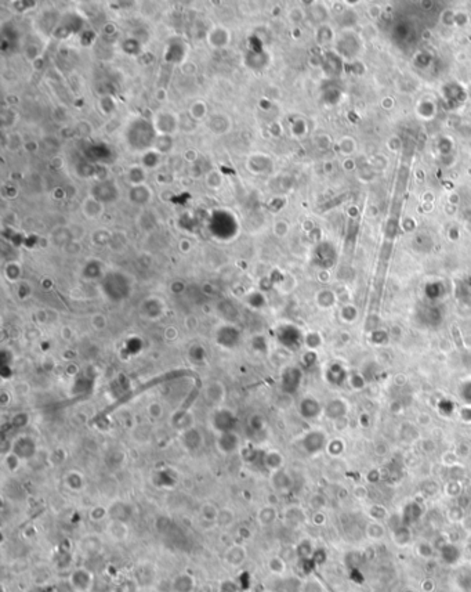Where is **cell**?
<instances>
[{
    "instance_id": "obj_22",
    "label": "cell",
    "mask_w": 471,
    "mask_h": 592,
    "mask_svg": "<svg viewBox=\"0 0 471 592\" xmlns=\"http://www.w3.org/2000/svg\"><path fill=\"white\" fill-rule=\"evenodd\" d=\"M239 588L240 589H249L252 585V578L249 573H242L240 574V580H239Z\"/></svg>"
},
{
    "instance_id": "obj_8",
    "label": "cell",
    "mask_w": 471,
    "mask_h": 592,
    "mask_svg": "<svg viewBox=\"0 0 471 592\" xmlns=\"http://www.w3.org/2000/svg\"><path fill=\"white\" fill-rule=\"evenodd\" d=\"M324 444H325V437L318 433V432L310 434L308 437L306 439V441H304V446H306L308 452L320 451V448L324 447Z\"/></svg>"
},
{
    "instance_id": "obj_15",
    "label": "cell",
    "mask_w": 471,
    "mask_h": 592,
    "mask_svg": "<svg viewBox=\"0 0 471 592\" xmlns=\"http://www.w3.org/2000/svg\"><path fill=\"white\" fill-rule=\"evenodd\" d=\"M56 566L58 567L60 570H65L70 567V564L72 563V556H70L68 552H61V553H58L57 556H56Z\"/></svg>"
},
{
    "instance_id": "obj_16",
    "label": "cell",
    "mask_w": 471,
    "mask_h": 592,
    "mask_svg": "<svg viewBox=\"0 0 471 592\" xmlns=\"http://www.w3.org/2000/svg\"><path fill=\"white\" fill-rule=\"evenodd\" d=\"M458 584L464 589H471V569H463L458 574Z\"/></svg>"
},
{
    "instance_id": "obj_10",
    "label": "cell",
    "mask_w": 471,
    "mask_h": 592,
    "mask_svg": "<svg viewBox=\"0 0 471 592\" xmlns=\"http://www.w3.org/2000/svg\"><path fill=\"white\" fill-rule=\"evenodd\" d=\"M314 551L315 549L312 548V544L310 542L308 539H302V542H298V545L296 546V556L298 557L300 560L311 559Z\"/></svg>"
},
{
    "instance_id": "obj_14",
    "label": "cell",
    "mask_w": 471,
    "mask_h": 592,
    "mask_svg": "<svg viewBox=\"0 0 471 592\" xmlns=\"http://www.w3.org/2000/svg\"><path fill=\"white\" fill-rule=\"evenodd\" d=\"M362 559H364V555H361L360 552H350V553H347V555H346V563H347V566H348L350 571L354 569H358L360 564H361Z\"/></svg>"
},
{
    "instance_id": "obj_6",
    "label": "cell",
    "mask_w": 471,
    "mask_h": 592,
    "mask_svg": "<svg viewBox=\"0 0 471 592\" xmlns=\"http://www.w3.org/2000/svg\"><path fill=\"white\" fill-rule=\"evenodd\" d=\"M267 567L270 570V573H272L274 575H284L288 569V563H286L285 557L275 555L268 559Z\"/></svg>"
},
{
    "instance_id": "obj_23",
    "label": "cell",
    "mask_w": 471,
    "mask_h": 592,
    "mask_svg": "<svg viewBox=\"0 0 471 592\" xmlns=\"http://www.w3.org/2000/svg\"><path fill=\"white\" fill-rule=\"evenodd\" d=\"M422 589H423V592H434V589H436V582L431 580V578H427V580H424L422 582Z\"/></svg>"
},
{
    "instance_id": "obj_25",
    "label": "cell",
    "mask_w": 471,
    "mask_h": 592,
    "mask_svg": "<svg viewBox=\"0 0 471 592\" xmlns=\"http://www.w3.org/2000/svg\"><path fill=\"white\" fill-rule=\"evenodd\" d=\"M138 592H142V591H141V589H140V591H138Z\"/></svg>"
},
{
    "instance_id": "obj_7",
    "label": "cell",
    "mask_w": 471,
    "mask_h": 592,
    "mask_svg": "<svg viewBox=\"0 0 471 592\" xmlns=\"http://www.w3.org/2000/svg\"><path fill=\"white\" fill-rule=\"evenodd\" d=\"M440 553H441L442 560L446 563V564H454V563H458V560L460 559L459 548L456 545H454V544H450V542H448L446 545L444 546L441 551H440Z\"/></svg>"
},
{
    "instance_id": "obj_5",
    "label": "cell",
    "mask_w": 471,
    "mask_h": 592,
    "mask_svg": "<svg viewBox=\"0 0 471 592\" xmlns=\"http://www.w3.org/2000/svg\"><path fill=\"white\" fill-rule=\"evenodd\" d=\"M80 551L86 556H96L101 551V541L97 537H93V535L84 537L80 541Z\"/></svg>"
},
{
    "instance_id": "obj_12",
    "label": "cell",
    "mask_w": 471,
    "mask_h": 592,
    "mask_svg": "<svg viewBox=\"0 0 471 592\" xmlns=\"http://www.w3.org/2000/svg\"><path fill=\"white\" fill-rule=\"evenodd\" d=\"M392 533H394V541H396L398 545H406L408 542L410 541V537H412L409 528H408L406 526H404V524H402L401 527L394 530Z\"/></svg>"
},
{
    "instance_id": "obj_17",
    "label": "cell",
    "mask_w": 471,
    "mask_h": 592,
    "mask_svg": "<svg viewBox=\"0 0 471 592\" xmlns=\"http://www.w3.org/2000/svg\"><path fill=\"white\" fill-rule=\"evenodd\" d=\"M434 552H436V548L431 544H428V542H422L418 546V553L422 557H424V559H431L434 556Z\"/></svg>"
},
{
    "instance_id": "obj_24",
    "label": "cell",
    "mask_w": 471,
    "mask_h": 592,
    "mask_svg": "<svg viewBox=\"0 0 471 592\" xmlns=\"http://www.w3.org/2000/svg\"><path fill=\"white\" fill-rule=\"evenodd\" d=\"M402 592H414V591H413V589H409V588H406V589H404Z\"/></svg>"
},
{
    "instance_id": "obj_21",
    "label": "cell",
    "mask_w": 471,
    "mask_h": 592,
    "mask_svg": "<svg viewBox=\"0 0 471 592\" xmlns=\"http://www.w3.org/2000/svg\"><path fill=\"white\" fill-rule=\"evenodd\" d=\"M312 560H314V563L318 566V564H322V563H325V560L328 559V555H326V552L324 551V549H315L314 553H312V557H311Z\"/></svg>"
},
{
    "instance_id": "obj_18",
    "label": "cell",
    "mask_w": 471,
    "mask_h": 592,
    "mask_svg": "<svg viewBox=\"0 0 471 592\" xmlns=\"http://www.w3.org/2000/svg\"><path fill=\"white\" fill-rule=\"evenodd\" d=\"M258 519H260V522L262 524H271L275 520V512H274L272 508H266V509H262L260 512Z\"/></svg>"
},
{
    "instance_id": "obj_19",
    "label": "cell",
    "mask_w": 471,
    "mask_h": 592,
    "mask_svg": "<svg viewBox=\"0 0 471 592\" xmlns=\"http://www.w3.org/2000/svg\"><path fill=\"white\" fill-rule=\"evenodd\" d=\"M368 535L369 537H372V538L374 539H378L382 538L384 535V528L383 526H380V524H370L369 527H368Z\"/></svg>"
},
{
    "instance_id": "obj_1",
    "label": "cell",
    "mask_w": 471,
    "mask_h": 592,
    "mask_svg": "<svg viewBox=\"0 0 471 592\" xmlns=\"http://www.w3.org/2000/svg\"><path fill=\"white\" fill-rule=\"evenodd\" d=\"M68 581L75 592H92L96 585L94 574L92 573V570L86 567H78L74 571H70Z\"/></svg>"
},
{
    "instance_id": "obj_2",
    "label": "cell",
    "mask_w": 471,
    "mask_h": 592,
    "mask_svg": "<svg viewBox=\"0 0 471 592\" xmlns=\"http://www.w3.org/2000/svg\"><path fill=\"white\" fill-rule=\"evenodd\" d=\"M156 577V566L151 562L140 563V564L136 567V570H134L133 578L136 580V582L138 584L140 589H142V588H151V586L155 584Z\"/></svg>"
},
{
    "instance_id": "obj_4",
    "label": "cell",
    "mask_w": 471,
    "mask_h": 592,
    "mask_svg": "<svg viewBox=\"0 0 471 592\" xmlns=\"http://www.w3.org/2000/svg\"><path fill=\"white\" fill-rule=\"evenodd\" d=\"M196 586L195 577L190 573H180L172 581V591L173 592H194Z\"/></svg>"
},
{
    "instance_id": "obj_11",
    "label": "cell",
    "mask_w": 471,
    "mask_h": 592,
    "mask_svg": "<svg viewBox=\"0 0 471 592\" xmlns=\"http://www.w3.org/2000/svg\"><path fill=\"white\" fill-rule=\"evenodd\" d=\"M422 510L418 506V504H409L406 506V509L404 510V516H402V523H405V526L409 523L416 522L419 519Z\"/></svg>"
},
{
    "instance_id": "obj_20",
    "label": "cell",
    "mask_w": 471,
    "mask_h": 592,
    "mask_svg": "<svg viewBox=\"0 0 471 592\" xmlns=\"http://www.w3.org/2000/svg\"><path fill=\"white\" fill-rule=\"evenodd\" d=\"M239 585L234 581H222L220 584V592H239Z\"/></svg>"
},
{
    "instance_id": "obj_3",
    "label": "cell",
    "mask_w": 471,
    "mask_h": 592,
    "mask_svg": "<svg viewBox=\"0 0 471 592\" xmlns=\"http://www.w3.org/2000/svg\"><path fill=\"white\" fill-rule=\"evenodd\" d=\"M248 559V552L246 548L242 545H231L227 548V551L224 552V562L227 563L230 567L238 569L240 566H244V563Z\"/></svg>"
},
{
    "instance_id": "obj_13",
    "label": "cell",
    "mask_w": 471,
    "mask_h": 592,
    "mask_svg": "<svg viewBox=\"0 0 471 592\" xmlns=\"http://www.w3.org/2000/svg\"><path fill=\"white\" fill-rule=\"evenodd\" d=\"M300 592H325V588L316 578H308L300 584Z\"/></svg>"
},
{
    "instance_id": "obj_9",
    "label": "cell",
    "mask_w": 471,
    "mask_h": 592,
    "mask_svg": "<svg viewBox=\"0 0 471 592\" xmlns=\"http://www.w3.org/2000/svg\"><path fill=\"white\" fill-rule=\"evenodd\" d=\"M140 591V586H138V584L136 582V580L134 578H128V577H126V578H122L120 581H118L116 584L114 585V589H112V592H138Z\"/></svg>"
}]
</instances>
